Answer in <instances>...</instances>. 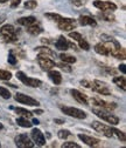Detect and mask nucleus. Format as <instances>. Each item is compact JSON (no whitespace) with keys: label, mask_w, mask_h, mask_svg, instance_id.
I'll use <instances>...</instances> for the list:
<instances>
[{"label":"nucleus","mask_w":126,"mask_h":148,"mask_svg":"<svg viewBox=\"0 0 126 148\" xmlns=\"http://www.w3.org/2000/svg\"><path fill=\"white\" fill-rule=\"evenodd\" d=\"M92 113H95L98 118H100L102 120H104V121H106V122H109V123H111V125H113V126L118 125V123H119V121H120L118 116H116V115L111 114V113L109 112V110H105V109L94 108V109H92Z\"/></svg>","instance_id":"1"},{"label":"nucleus","mask_w":126,"mask_h":148,"mask_svg":"<svg viewBox=\"0 0 126 148\" xmlns=\"http://www.w3.org/2000/svg\"><path fill=\"white\" fill-rule=\"evenodd\" d=\"M61 110L67 114L68 116H71V118H75V119H80V120H83L86 118V113L82 109H78V108H75V107H67V106H60Z\"/></svg>","instance_id":"2"},{"label":"nucleus","mask_w":126,"mask_h":148,"mask_svg":"<svg viewBox=\"0 0 126 148\" xmlns=\"http://www.w3.org/2000/svg\"><path fill=\"white\" fill-rule=\"evenodd\" d=\"M0 32L4 35V39L8 42H15L16 41V29L14 28L13 25H4L0 28Z\"/></svg>","instance_id":"3"},{"label":"nucleus","mask_w":126,"mask_h":148,"mask_svg":"<svg viewBox=\"0 0 126 148\" xmlns=\"http://www.w3.org/2000/svg\"><path fill=\"white\" fill-rule=\"evenodd\" d=\"M16 78L19 79L22 84H25L26 86H28V87L36 88V87H40V86L42 85V81H41V80L34 79V78H29V77L26 75L24 72H16Z\"/></svg>","instance_id":"4"},{"label":"nucleus","mask_w":126,"mask_h":148,"mask_svg":"<svg viewBox=\"0 0 126 148\" xmlns=\"http://www.w3.org/2000/svg\"><path fill=\"white\" fill-rule=\"evenodd\" d=\"M91 127L95 129V131H97L98 133L103 134L104 136L106 138H113V133H112V127L110 126H106L99 121H92L91 122Z\"/></svg>","instance_id":"5"},{"label":"nucleus","mask_w":126,"mask_h":148,"mask_svg":"<svg viewBox=\"0 0 126 148\" xmlns=\"http://www.w3.org/2000/svg\"><path fill=\"white\" fill-rule=\"evenodd\" d=\"M38 62H39L40 67L43 71H47V72L53 69L56 66V62L54 60H51L50 58H48V55H46V54H39L38 55Z\"/></svg>","instance_id":"6"},{"label":"nucleus","mask_w":126,"mask_h":148,"mask_svg":"<svg viewBox=\"0 0 126 148\" xmlns=\"http://www.w3.org/2000/svg\"><path fill=\"white\" fill-rule=\"evenodd\" d=\"M91 88H92L95 92H97L98 94H100V95H111V93H112L111 89L109 88V86H107L105 82H102V81H99V80L92 81Z\"/></svg>","instance_id":"7"},{"label":"nucleus","mask_w":126,"mask_h":148,"mask_svg":"<svg viewBox=\"0 0 126 148\" xmlns=\"http://www.w3.org/2000/svg\"><path fill=\"white\" fill-rule=\"evenodd\" d=\"M57 26L61 31H65V32H71L73 29L76 28L77 23L74 19H70V18H62V19L57 23Z\"/></svg>","instance_id":"8"},{"label":"nucleus","mask_w":126,"mask_h":148,"mask_svg":"<svg viewBox=\"0 0 126 148\" xmlns=\"http://www.w3.org/2000/svg\"><path fill=\"white\" fill-rule=\"evenodd\" d=\"M15 145L20 148H32L35 143L27 136V134H19L15 138Z\"/></svg>","instance_id":"9"},{"label":"nucleus","mask_w":126,"mask_h":148,"mask_svg":"<svg viewBox=\"0 0 126 148\" xmlns=\"http://www.w3.org/2000/svg\"><path fill=\"white\" fill-rule=\"evenodd\" d=\"M14 99L18 102H20L22 105H27V106H36L38 107L40 105V102L38 100H35V99H33V98H30V97H28L26 94H22V93H16Z\"/></svg>","instance_id":"10"},{"label":"nucleus","mask_w":126,"mask_h":148,"mask_svg":"<svg viewBox=\"0 0 126 148\" xmlns=\"http://www.w3.org/2000/svg\"><path fill=\"white\" fill-rule=\"evenodd\" d=\"M94 6L100 11H116L117 5L111 1H102V0H95Z\"/></svg>","instance_id":"11"},{"label":"nucleus","mask_w":126,"mask_h":148,"mask_svg":"<svg viewBox=\"0 0 126 148\" xmlns=\"http://www.w3.org/2000/svg\"><path fill=\"white\" fill-rule=\"evenodd\" d=\"M30 135H32V139L34 141V143H36L38 146L42 147L46 145V138L43 135V133L40 131V129L38 128H34L33 131L30 132Z\"/></svg>","instance_id":"12"},{"label":"nucleus","mask_w":126,"mask_h":148,"mask_svg":"<svg viewBox=\"0 0 126 148\" xmlns=\"http://www.w3.org/2000/svg\"><path fill=\"white\" fill-rule=\"evenodd\" d=\"M92 101H94V103H95L96 106H99V107H102V109H105V110H113L115 108H117V105H116V103L106 102V101L102 100V99L98 98V97L94 98Z\"/></svg>","instance_id":"13"},{"label":"nucleus","mask_w":126,"mask_h":148,"mask_svg":"<svg viewBox=\"0 0 126 148\" xmlns=\"http://www.w3.org/2000/svg\"><path fill=\"white\" fill-rule=\"evenodd\" d=\"M78 139L82 140L85 145L90 146V147H95V146H98L100 140L99 139H96V138H92V136H89V135H85V134H78Z\"/></svg>","instance_id":"14"},{"label":"nucleus","mask_w":126,"mask_h":148,"mask_svg":"<svg viewBox=\"0 0 126 148\" xmlns=\"http://www.w3.org/2000/svg\"><path fill=\"white\" fill-rule=\"evenodd\" d=\"M70 93H71V95L74 97V99H75L77 102H80V103H82V105H88V103H89V102H88V97H86L85 94H83L82 92H80L78 89H71Z\"/></svg>","instance_id":"15"},{"label":"nucleus","mask_w":126,"mask_h":148,"mask_svg":"<svg viewBox=\"0 0 126 148\" xmlns=\"http://www.w3.org/2000/svg\"><path fill=\"white\" fill-rule=\"evenodd\" d=\"M78 23L82 26H91V27H96L97 26V21L90 15H81L78 18Z\"/></svg>","instance_id":"16"},{"label":"nucleus","mask_w":126,"mask_h":148,"mask_svg":"<svg viewBox=\"0 0 126 148\" xmlns=\"http://www.w3.org/2000/svg\"><path fill=\"white\" fill-rule=\"evenodd\" d=\"M48 77L50 78V80L55 84V85H61L62 82V77H61V73L59 71L55 69H50L48 71Z\"/></svg>","instance_id":"17"},{"label":"nucleus","mask_w":126,"mask_h":148,"mask_svg":"<svg viewBox=\"0 0 126 148\" xmlns=\"http://www.w3.org/2000/svg\"><path fill=\"white\" fill-rule=\"evenodd\" d=\"M19 25H22V26H30L33 24H36V18L33 16V15H29V16H24V18H20V19L16 20Z\"/></svg>","instance_id":"18"},{"label":"nucleus","mask_w":126,"mask_h":148,"mask_svg":"<svg viewBox=\"0 0 126 148\" xmlns=\"http://www.w3.org/2000/svg\"><path fill=\"white\" fill-rule=\"evenodd\" d=\"M69 41L64 38L63 35H61L60 38L56 40V42H55V47L57 48V49H60V51H67L68 48H69Z\"/></svg>","instance_id":"19"},{"label":"nucleus","mask_w":126,"mask_h":148,"mask_svg":"<svg viewBox=\"0 0 126 148\" xmlns=\"http://www.w3.org/2000/svg\"><path fill=\"white\" fill-rule=\"evenodd\" d=\"M27 32H28L29 34H32V35H39V34H41V33L43 32V29H42V27H40L39 25L33 24V25H30V26H27Z\"/></svg>","instance_id":"20"},{"label":"nucleus","mask_w":126,"mask_h":148,"mask_svg":"<svg viewBox=\"0 0 126 148\" xmlns=\"http://www.w3.org/2000/svg\"><path fill=\"white\" fill-rule=\"evenodd\" d=\"M95 52L100 54V55H109V51H107V47L105 46L104 42H99L97 45H95Z\"/></svg>","instance_id":"21"},{"label":"nucleus","mask_w":126,"mask_h":148,"mask_svg":"<svg viewBox=\"0 0 126 148\" xmlns=\"http://www.w3.org/2000/svg\"><path fill=\"white\" fill-rule=\"evenodd\" d=\"M16 123H18V126L24 127V128H30V127L33 126V123L29 122L28 119H27V118H24V116L18 118V119H16Z\"/></svg>","instance_id":"22"},{"label":"nucleus","mask_w":126,"mask_h":148,"mask_svg":"<svg viewBox=\"0 0 126 148\" xmlns=\"http://www.w3.org/2000/svg\"><path fill=\"white\" fill-rule=\"evenodd\" d=\"M113 84H116L123 90L126 89V79H125V77H116V78H113Z\"/></svg>","instance_id":"23"},{"label":"nucleus","mask_w":126,"mask_h":148,"mask_svg":"<svg viewBox=\"0 0 126 148\" xmlns=\"http://www.w3.org/2000/svg\"><path fill=\"white\" fill-rule=\"evenodd\" d=\"M60 59L63 62H65V64H75L76 62V58L75 57H73V55H69V54H64V53H62L60 55Z\"/></svg>","instance_id":"24"},{"label":"nucleus","mask_w":126,"mask_h":148,"mask_svg":"<svg viewBox=\"0 0 126 148\" xmlns=\"http://www.w3.org/2000/svg\"><path fill=\"white\" fill-rule=\"evenodd\" d=\"M35 51H38L40 54H46V55H54V52L47 47V46H40V47H36Z\"/></svg>","instance_id":"25"},{"label":"nucleus","mask_w":126,"mask_h":148,"mask_svg":"<svg viewBox=\"0 0 126 148\" xmlns=\"http://www.w3.org/2000/svg\"><path fill=\"white\" fill-rule=\"evenodd\" d=\"M15 112H16L18 114H19V115L24 116V118H30V116L33 115V113H32V112H29V110H27V109H25V108H21V107L15 108Z\"/></svg>","instance_id":"26"},{"label":"nucleus","mask_w":126,"mask_h":148,"mask_svg":"<svg viewBox=\"0 0 126 148\" xmlns=\"http://www.w3.org/2000/svg\"><path fill=\"white\" fill-rule=\"evenodd\" d=\"M105 21H115V15L111 13V11H103V14L100 15Z\"/></svg>","instance_id":"27"},{"label":"nucleus","mask_w":126,"mask_h":148,"mask_svg":"<svg viewBox=\"0 0 126 148\" xmlns=\"http://www.w3.org/2000/svg\"><path fill=\"white\" fill-rule=\"evenodd\" d=\"M12 78V73L5 69H0V80H4V81H8Z\"/></svg>","instance_id":"28"},{"label":"nucleus","mask_w":126,"mask_h":148,"mask_svg":"<svg viewBox=\"0 0 126 148\" xmlns=\"http://www.w3.org/2000/svg\"><path fill=\"white\" fill-rule=\"evenodd\" d=\"M112 133H113V136H117L120 141H125L126 140V136H125V133L124 132H121V131H119V129H117V128H113L112 127Z\"/></svg>","instance_id":"29"},{"label":"nucleus","mask_w":126,"mask_h":148,"mask_svg":"<svg viewBox=\"0 0 126 148\" xmlns=\"http://www.w3.org/2000/svg\"><path fill=\"white\" fill-rule=\"evenodd\" d=\"M46 16L48 18L49 20L55 21V23H59L62 19V16L60 14H57V13H46Z\"/></svg>","instance_id":"30"},{"label":"nucleus","mask_w":126,"mask_h":148,"mask_svg":"<svg viewBox=\"0 0 126 148\" xmlns=\"http://www.w3.org/2000/svg\"><path fill=\"white\" fill-rule=\"evenodd\" d=\"M0 97L4 98V99H9L11 98V92L7 88L0 86Z\"/></svg>","instance_id":"31"},{"label":"nucleus","mask_w":126,"mask_h":148,"mask_svg":"<svg viewBox=\"0 0 126 148\" xmlns=\"http://www.w3.org/2000/svg\"><path fill=\"white\" fill-rule=\"evenodd\" d=\"M70 135H71V133L68 131V129H61V131H59V133H57V136H59L60 139H62V140L69 138Z\"/></svg>","instance_id":"32"},{"label":"nucleus","mask_w":126,"mask_h":148,"mask_svg":"<svg viewBox=\"0 0 126 148\" xmlns=\"http://www.w3.org/2000/svg\"><path fill=\"white\" fill-rule=\"evenodd\" d=\"M69 36L71 39H74L75 41H80L81 39H83V36H82V34L81 33H78V32H69Z\"/></svg>","instance_id":"33"},{"label":"nucleus","mask_w":126,"mask_h":148,"mask_svg":"<svg viewBox=\"0 0 126 148\" xmlns=\"http://www.w3.org/2000/svg\"><path fill=\"white\" fill-rule=\"evenodd\" d=\"M36 6H38V3L35 0H28V1L25 3V7L27 10H34V8H36Z\"/></svg>","instance_id":"34"},{"label":"nucleus","mask_w":126,"mask_h":148,"mask_svg":"<svg viewBox=\"0 0 126 148\" xmlns=\"http://www.w3.org/2000/svg\"><path fill=\"white\" fill-rule=\"evenodd\" d=\"M78 44H80V47H81L82 49H84V51H89V49H90V45L88 44V41H86L85 39H81V40L78 41Z\"/></svg>","instance_id":"35"},{"label":"nucleus","mask_w":126,"mask_h":148,"mask_svg":"<svg viewBox=\"0 0 126 148\" xmlns=\"http://www.w3.org/2000/svg\"><path fill=\"white\" fill-rule=\"evenodd\" d=\"M62 147L63 148H80L81 146L77 145V143H75V142H73V141H69V142H64L62 145Z\"/></svg>","instance_id":"36"},{"label":"nucleus","mask_w":126,"mask_h":148,"mask_svg":"<svg viewBox=\"0 0 126 148\" xmlns=\"http://www.w3.org/2000/svg\"><path fill=\"white\" fill-rule=\"evenodd\" d=\"M59 66H60V68L61 69H63V71H65V72H71V68H70V66L68 65V64H65V62H61V64H59Z\"/></svg>","instance_id":"37"},{"label":"nucleus","mask_w":126,"mask_h":148,"mask_svg":"<svg viewBox=\"0 0 126 148\" xmlns=\"http://www.w3.org/2000/svg\"><path fill=\"white\" fill-rule=\"evenodd\" d=\"M7 60H8V62H9L11 65H15V64H16V58H15L14 55H13V53H12V52L9 53V55H8Z\"/></svg>","instance_id":"38"},{"label":"nucleus","mask_w":126,"mask_h":148,"mask_svg":"<svg viewBox=\"0 0 126 148\" xmlns=\"http://www.w3.org/2000/svg\"><path fill=\"white\" fill-rule=\"evenodd\" d=\"M11 1V7L12 8H15V7H18L20 5V3H21V0H9Z\"/></svg>","instance_id":"39"},{"label":"nucleus","mask_w":126,"mask_h":148,"mask_svg":"<svg viewBox=\"0 0 126 148\" xmlns=\"http://www.w3.org/2000/svg\"><path fill=\"white\" fill-rule=\"evenodd\" d=\"M81 85H83V86L86 87V88H91L92 82H91V81H88V80H82V81H81Z\"/></svg>","instance_id":"40"},{"label":"nucleus","mask_w":126,"mask_h":148,"mask_svg":"<svg viewBox=\"0 0 126 148\" xmlns=\"http://www.w3.org/2000/svg\"><path fill=\"white\" fill-rule=\"evenodd\" d=\"M84 0H73V4L74 5H76V6H82V5H84Z\"/></svg>","instance_id":"41"},{"label":"nucleus","mask_w":126,"mask_h":148,"mask_svg":"<svg viewBox=\"0 0 126 148\" xmlns=\"http://www.w3.org/2000/svg\"><path fill=\"white\" fill-rule=\"evenodd\" d=\"M125 67H126V66H125L124 64H121V65L119 66V69H120V71H121L124 74H126V68H125Z\"/></svg>","instance_id":"42"},{"label":"nucleus","mask_w":126,"mask_h":148,"mask_svg":"<svg viewBox=\"0 0 126 148\" xmlns=\"http://www.w3.org/2000/svg\"><path fill=\"white\" fill-rule=\"evenodd\" d=\"M54 121H55V123H59V125H62V123H64V120H62V119H55Z\"/></svg>","instance_id":"43"},{"label":"nucleus","mask_w":126,"mask_h":148,"mask_svg":"<svg viewBox=\"0 0 126 148\" xmlns=\"http://www.w3.org/2000/svg\"><path fill=\"white\" fill-rule=\"evenodd\" d=\"M33 113H34V114H42V113H43V110H42V109H35Z\"/></svg>","instance_id":"44"},{"label":"nucleus","mask_w":126,"mask_h":148,"mask_svg":"<svg viewBox=\"0 0 126 148\" xmlns=\"http://www.w3.org/2000/svg\"><path fill=\"white\" fill-rule=\"evenodd\" d=\"M32 123H33V125H39L40 122H39V120H38V119H33V121H32Z\"/></svg>","instance_id":"45"},{"label":"nucleus","mask_w":126,"mask_h":148,"mask_svg":"<svg viewBox=\"0 0 126 148\" xmlns=\"http://www.w3.org/2000/svg\"><path fill=\"white\" fill-rule=\"evenodd\" d=\"M7 1V0H0V4H5Z\"/></svg>","instance_id":"46"},{"label":"nucleus","mask_w":126,"mask_h":148,"mask_svg":"<svg viewBox=\"0 0 126 148\" xmlns=\"http://www.w3.org/2000/svg\"><path fill=\"white\" fill-rule=\"evenodd\" d=\"M4 128V126H3V123H0V129H3Z\"/></svg>","instance_id":"47"},{"label":"nucleus","mask_w":126,"mask_h":148,"mask_svg":"<svg viewBox=\"0 0 126 148\" xmlns=\"http://www.w3.org/2000/svg\"><path fill=\"white\" fill-rule=\"evenodd\" d=\"M0 146H1V145H0Z\"/></svg>","instance_id":"48"}]
</instances>
